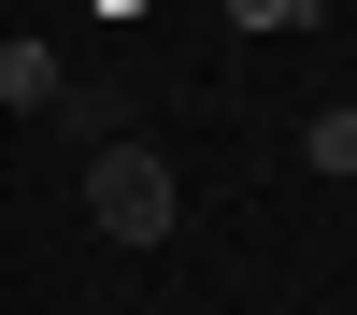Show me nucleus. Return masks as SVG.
Here are the masks:
<instances>
[{
    "label": "nucleus",
    "mask_w": 357,
    "mask_h": 315,
    "mask_svg": "<svg viewBox=\"0 0 357 315\" xmlns=\"http://www.w3.org/2000/svg\"><path fill=\"white\" fill-rule=\"evenodd\" d=\"M172 215H186V186H172V158L158 143H100V158H86V229H100V244H172Z\"/></svg>",
    "instance_id": "nucleus-1"
},
{
    "label": "nucleus",
    "mask_w": 357,
    "mask_h": 315,
    "mask_svg": "<svg viewBox=\"0 0 357 315\" xmlns=\"http://www.w3.org/2000/svg\"><path fill=\"white\" fill-rule=\"evenodd\" d=\"M0 101L43 115V101H57V43H29V29H15V43H0Z\"/></svg>",
    "instance_id": "nucleus-2"
},
{
    "label": "nucleus",
    "mask_w": 357,
    "mask_h": 315,
    "mask_svg": "<svg viewBox=\"0 0 357 315\" xmlns=\"http://www.w3.org/2000/svg\"><path fill=\"white\" fill-rule=\"evenodd\" d=\"M301 158L329 172V186H357V101H329V115H314V129H301Z\"/></svg>",
    "instance_id": "nucleus-3"
}]
</instances>
